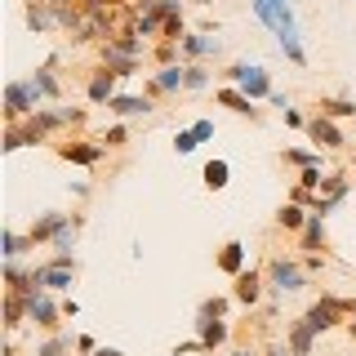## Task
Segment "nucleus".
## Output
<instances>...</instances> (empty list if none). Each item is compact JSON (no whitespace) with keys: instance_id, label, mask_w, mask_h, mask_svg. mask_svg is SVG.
<instances>
[{"instance_id":"1","label":"nucleus","mask_w":356,"mask_h":356,"mask_svg":"<svg viewBox=\"0 0 356 356\" xmlns=\"http://www.w3.org/2000/svg\"><path fill=\"white\" fill-rule=\"evenodd\" d=\"M250 9H254V18L276 36L285 58L294 67H307V49H303V31H298L294 5H289V0H250Z\"/></svg>"},{"instance_id":"2","label":"nucleus","mask_w":356,"mask_h":356,"mask_svg":"<svg viewBox=\"0 0 356 356\" xmlns=\"http://www.w3.org/2000/svg\"><path fill=\"white\" fill-rule=\"evenodd\" d=\"M222 85H236V89H245V94H250L254 103H267V98L276 94L272 72H267L263 63H250V58H236V63H227V67H222Z\"/></svg>"},{"instance_id":"3","label":"nucleus","mask_w":356,"mask_h":356,"mask_svg":"<svg viewBox=\"0 0 356 356\" xmlns=\"http://www.w3.org/2000/svg\"><path fill=\"white\" fill-rule=\"evenodd\" d=\"M352 316H356V303H352V298H339V294H321L316 303L303 312V321H307L316 334H330V330L348 325Z\"/></svg>"},{"instance_id":"4","label":"nucleus","mask_w":356,"mask_h":356,"mask_svg":"<svg viewBox=\"0 0 356 356\" xmlns=\"http://www.w3.org/2000/svg\"><path fill=\"white\" fill-rule=\"evenodd\" d=\"M263 272H267V285L276 289V294H285V298H294V294H303L312 276L303 272V263L298 259H289V254H272V259L263 263Z\"/></svg>"},{"instance_id":"5","label":"nucleus","mask_w":356,"mask_h":356,"mask_svg":"<svg viewBox=\"0 0 356 356\" xmlns=\"http://www.w3.org/2000/svg\"><path fill=\"white\" fill-rule=\"evenodd\" d=\"M44 107V98L36 94V85L27 81H9L5 85V125H22L27 116H36V111Z\"/></svg>"},{"instance_id":"6","label":"nucleus","mask_w":356,"mask_h":356,"mask_svg":"<svg viewBox=\"0 0 356 356\" xmlns=\"http://www.w3.org/2000/svg\"><path fill=\"white\" fill-rule=\"evenodd\" d=\"M31 285H36V289H49V294H67V289L76 285V259L36 263V267H31Z\"/></svg>"},{"instance_id":"7","label":"nucleus","mask_w":356,"mask_h":356,"mask_svg":"<svg viewBox=\"0 0 356 356\" xmlns=\"http://www.w3.org/2000/svg\"><path fill=\"white\" fill-rule=\"evenodd\" d=\"M348 192H352V178L343 174V170H325V178H321V192H316V200H312V214L330 218L334 209L348 200Z\"/></svg>"},{"instance_id":"8","label":"nucleus","mask_w":356,"mask_h":356,"mask_svg":"<svg viewBox=\"0 0 356 356\" xmlns=\"http://www.w3.org/2000/svg\"><path fill=\"white\" fill-rule=\"evenodd\" d=\"M143 94H147V98H178V94H187V63L156 67V72L147 76V85H143Z\"/></svg>"},{"instance_id":"9","label":"nucleus","mask_w":356,"mask_h":356,"mask_svg":"<svg viewBox=\"0 0 356 356\" xmlns=\"http://www.w3.org/2000/svg\"><path fill=\"white\" fill-rule=\"evenodd\" d=\"M54 156L67 161V165H81V170H98L107 147L98 138H72V143H54Z\"/></svg>"},{"instance_id":"10","label":"nucleus","mask_w":356,"mask_h":356,"mask_svg":"<svg viewBox=\"0 0 356 356\" xmlns=\"http://www.w3.org/2000/svg\"><path fill=\"white\" fill-rule=\"evenodd\" d=\"M178 54H183V63H205V58H218V54H222L218 27H205V31H187V36L178 40Z\"/></svg>"},{"instance_id":"11","label":"nucleus","mask_w":356,"mask_h":356,"mask_svg":"<svg viewBox=\"0 0 356 356\" xmlns=\"http://www.w3.org/2000/svg\"><path fill=\"white\" fill-rule=\"evenodd\" d=\"M27 303V321L36 330H44V334H58V325H63V303H54V294L49 289H40V294H31V298H22Z\"/></svg>"},{"instance_id":"12","label":"nucleus","mask_w":356,"mask_h":356,"mask_svg":"<svg viewBox=\"0 0 356 356\" xmlns=\"http://www.w3.org/2000/svg\"><path fill=\"white\" fill-rule=\"evenodd\" d=\"M307 143H316L321 152H343L348 147V134L339 129V120H330V116H321V111H312L307 116Z\"/></svg>"},{"instance_id":"13","label":"nucleus","mask_w":356,"mask_h":356,"mask_svg":"<svg viewBox=\"0 0 356 356\" xmlns=\"http://www.w3.org/2000/svg\"><path fill=\"white\" fill-rule=\"evenodd\" d=\"M267 289H272V285H267V272H263V267H245L241 276H232V298H236L241 307H259Z\"/></svg>"},{"instance_id":"14","label":"nucleus","mask_w":356,"mask_h":356,"mask_svg":"<svg viewBox=\"0 0 356 356\" xmlns=\"http://www.w3.org/2000/svg\"><path fill=\"white\" fill-rule=\"evenodd\" d=\"M214 103H218V107H227L232 116H245V120H263V107L254 103V98L245 94V89H236V85H218V89H214Z\"/></svg>"},{"instance_id":"15","label":"nucleus","mask_w":356,"mask_h":356,"mask_svg":"<svg viewBox=\"0 0 356 356\" xmlns=\"http://www.w3.org/2000/svg\"><path fill=\"white\" fill-rule=\"evenodd\" d=\"M192 325H196V339L205 343V352H222V348L232 343V321L200 316V312H196V321H192Z\"/></svg>"},{"instance_id":"16","label":"nucleus","mask_w":356,"mask_h":356,"mask_svg":"<svg viewBox=\"0 0 356 356\" xmlns=\"http://www.w3.org/2000/svg\"><path fill=\"white\" fill-rule=\"evenodd\" d=\"M116 81H120V76H116V72H111V67H103V63H98V67H94V72H89V85H85V98H89V103H94V107H107V103H111V98H116V94H120V89H116Z\"/></svg>"},{"instance_id":"17","label":"nucleus","mask_w":356,"mask_h":356,"mask_svg":"<svg viewBox=\"0 0 356 356\" xmlns=\"http://www.w3.org/2000/svg\"><path fill=\"white\" fill-rule=\"evenodd\" d=\"M67 222H72V214H63V209H44V214L31 218L27 236H31V245H54V236H58Z\"/></svg>"},{"instance_id":"18","label":"nucleus","mask_w":356,"mask_h":356,"mask_svg":"<svg viewBox=\"0 0 356 356\" xmlns=\"http://www.w3.org/2000/svg\"><path fill=\"white\" fill-rule=\"evenodd\" d=\"M107 111L116 120H138V116H152L156 111V98H147V94H116L107 103Z\"/></svg>"},{"instance_id":"19","label":"nucleus","mask_w":356,"mask_h":356,"mask_svg":"<svg viewBox=\"0 0 356 356\" xmlns=\"http://www.w3.org/2000/svg\"><path fill=\"white\" fill-rule=\"evenodd\" d=\"M214 267L222 276H241L245 267H250V250H245V241H222V250L214 254Z\"/></svg>"},{"instance_id":"20","label":"nucleus","mask_w":356,"mask_h":356,"mask_svg":"<svg viewBox=\"0 0 356 356\" xmlns=\"http://www.w3.org/2000/svg\"><path fill=\"white\" fill-rule=\"evenodd\" d=\"M54 63L58 58H49L44 67L31 72V85H36V94L44 98V103H63V81H58V72H54Z\"/></svg>"},{"instance_id":"21","label":"nucleus","mask_w":356,"mask_h":356,"mask_svg":"<svg viewBox=\"0 0 356 356\" xmlns=\"http://www.w3.org/2000/svg\"><path fill=\"white\" fill-rule=\"evenodd\" d=\"M298 250H303V254H325L330 250V232H325V218H321V214H312L307 227L298 232Z\"/></svg>"},{"instance_id":"22","label":"nucleus","mask_w":356,"mask_h":356,"mask_svg":"<svg viewBox=\"0 0 356 356\" xmlns=\"http://www.w3.org/2000/svg\"><path fill=\"white\" fill-rule=\"evenodd\" d=\"M316 339H321V334L312 330L303 316H298L294 325L285 330V343H289V352H294V356H312V352H316Z\"/></svg>"},{"instance_id":"23","label":"nucleus","mask_w":356,"mask_h":356,"mask_svg":"<svg viewBox=\"0 0 356 356\" xmlns=\"http://www.w3.org/2000/svg\"><path fill=\"white\" fill-rule=\"evenodd\" d=\"M98 63L111 67V72L125 81V76H138L143 72V58H129V54H116V49H107V44H98Z\"/></svg>"},{"instance_id":"24","label":"nucleus","mask_w":356,"mask_h":356,"mask_svg":"<svg viewBox=\"0 0 356 356\" xmlns=\"http://www.w3.org/2000/svg\"><path fill=\"white\" fill-rule=\"evenodd\" d=\"M307 218H312V209L298 205V200H285V205L276 209V227H281V232H294V236L307 227Z\"/></svg>"},{"instance_id":"25","label":"nucleus","mask_w":356,"mask_h":356,"mask_svg":"<svg viewBox=\"0 0 356 356\" xmlns=\"http://www.w3.org/2000/svg\"><path fill=\"white\" fill-rule=\"evenodd\" d=\"M316 111L330 120H352L356 116V98H334V94H321L316 98Z\"/></svg>"},{"instance_id":"26","label":"nucleus","mask_w":356,"mask_h":356,"mask_svg":"<svg viewBox=\"0 0 356 356\" xmlns=\"http://www.w3.org/2000/svg\"><path fill=\"white\" fill-rule=\"evenodd\" d=\"M281 161L285 165H298V170H312V165H321V170H325V152H321V147H285Z\"/></svg>"},{"instance_id":"27","label":"nucleus","mask_w":356,"mask_h":356,"mask_svg":"<svg viewBox=\"0 0 356 356\" xmlns=\"http://www.w3.org/2000/svg\"><path fill=\"white\" fill-rule=\"evenodd\" d=\"M27 250H36L27 232H14V227H5V232H0V254H5V259H22Z\"/></svg>"},{"instance_id":"28","label":"nucleus","mask_w":356,"mask_h":356,"mask_svg":"<svg viewBox=\"0 0 356 356\" xmlns=\"http://www.w3.org/2000/svg\"><path fill=\"white\" fill-rule=\"evenodd\" d=\"M76 352V339H72V334H49V339H44V343H36V352H31V356H72Z\"/></svg>"},{"instance_id":"29","label":"nucleus","mask_w":356,"mask_h":356,"mask_svg":"<svg viewBox=\"0 0 356 356\" xmlns=\"http://www.w3.org/2000/svg\"><path fill=\"white\" fill-rule=\"evenodd\" d=\"M200 178H205V187H209V192H222V187L232 183V165L218 156V161H209L205 170H200Z\"/></svg>"},{"instance_id":"30","label":"nucleus","mask_w":356,"mask_h":356,"mask_svg":"<svg viewBox=\"0 0 356 356\" xmlns=\"http://www.w3.org/2000/svg\"><path fill=\"white\" fill-rule=\"evenodd\" d=\"M22 18H27V27L36 31V36H44V31L58 27V22H54V9H49V5H27V14H22Z\"/></svg>"},{"instance_id":"31","label":"nucleus","mask_w":356,"mask_h":356,"mask_svg":"<svg viewBox=\"0 0 356 356\" xmlns=\"http://www.w3.org/2000/svg\"><path fill=\"white\" fill-rule=\"evenodd\" d=\"M22 321H27V303H22L18 294H5V330H9V334H18V330H22Z\"/></svg>"},{"instance_id":"32","label":"nucleus","mask_w":356,"mask_h":356,"mask_svg":"<svg viewBox=\"0 0 356 356\" xmlns=\"http://www.w3.org/2000/svg\"><path fill=\"white\" fill-rule=\"evenodd\" d=\"M98 143H103V147H107V152H116V147H125V143H129V125H125V120H116V125H107L103 134H98Z\"/></svg>"},{"instance_id":"33","label":"nucleus","mask_w":356,"mask_h":356,"mask_svg":"<svg viewBox=\"0 0 356 356\" xmlns=\"http://www.w3.org/2000/svg\"><path fill=\"white\" fill-rule=\"evenodd\" d=\"M236 303V298H227V294H214V298H205V303H200L196 312L200 316H218V321H227V307Z\"/></svg>"},{"instance_id":"34","label":"nucleus","mask_w":356,"mask_h":356,"mask_svg":"<svg viewBox=\"0 0 356 356\" xmlns=\"http://www.w3.org/2000/svg\"><path fill=\"white\" fill-rule=\"evenodd\" d=\"M209 89V67L205 63H187V94H200Z\"/></svg>"},{"instance_id":"35","label":"nucleus","mask_w":356,"mask_h":356,"mask_svg":"<svg viewBox=\"0 0 356 356\" xmlns=\"http://www.w3.org/2000/svg\"><path fill=\"white\" fill-rule=\"evenodd\" d=\"M196 147H200V138H196V134H192V125L174 134V152H178V156H192Z\"/></svg>"},{"instance_id":"36","label":"nucleus","mask_w":356,"mask_h":356,"mask_svg":"<svg viewBox=\"0 0 356 356\" xmlns=\"http://www.w3.org/2000/svg\"><path fill=\"white\" fill-rule=\"evenodd\" d=\"M321 178H325V170H321V165L298 170V187H303V192H321Z\"/></svg>"},{"instance_id":"37","label":"nucleus","mask_w":356,"mask_h":356,"mask_svg":"<svg viewBox=\"0 0 356 356\" xmlns=\"http://www.w3.org/2000/svg\"><path fill=\"white\" fill-rule=\"evenodd\" d=\"M298 263H303V272H307V276H321V272H325V254H303Z\"/></svg>"},{"instance_id":"38","label":"nucleus","mask_w":356,"mask_h":356,"mask_svg":"<svg viewBox=\"0 0 356 356\" xmlns=\"http://www.w3.org/2000/svg\"><path fill=\"white\" fill-rule=\"evenodd\" d=\"M281 116H285V125H289V129H307V116H303L298 107H285Z\"/></svg>"},{"instance_id":"39","label":"nucleus","mask_w":356,"mask_h":356,"mask_svg":"<svg viewBox=\"0 0 356 356\" xmlns=\"http://www.w3.org/2000/svg\"><path fill=\"white\" fill-rule=\"evenodd\" d=\"M192 134H196L200 143H209V138H214V120H205V116H200V120H192Z\"/></svg>"},{"instance_id":"40","label":"nucleus","mask_w":356,"mask_h":356,"mask_svg":"<svg viewBox=\"0 0 356 356\" xmlns=\"http://www.w3.org/2000/svg\"><path fill=\"white\" fill-rule=\"evenodd\" d=\"M98 348H103V343H94L89 334H76V352L81 356H98Z\"/></svg>"},{"instance_id":"41","label":"nucleus","mask_w":356,"mask_h":356,"mask_svg":"<svg viewBox=\"0 0 356 356\" xmlns=\"http://www.w3.org/2000/svg\"><path fill=\"white\" fill-rule=\"evenodd\" d=\"M192 352H205V343H200L196 334H192L187 343H178V348H174V356H192Z\"/></svg>"},{"instance_id":"42","label":"nucleus","mask_w":356,"mask_h":356,"mask_svg":"<svg viewBox=\"0 0 356 356\" xmlns=\"http://www.w3.org/2000/svg\"><path fill=\"white\" fill-rule=\"evenodd\" d=\"M63 316H81V303H76V298H63Z\"/></svg>"},{"instance_id":"43","label":"nucleus","mask_w":356,"mask_h":356,"mask_svg":"<svg viewBox=\"0 0 356 356\" xmlns=\"http://www.w3.org/2000/svg\"><path fill=\"white\" fill-rule=\"evenodd\" d=\"M267 103H272L276 111H285V107H289V94H272V98H267Z\"/></svg>"},{"instance_id":"44","label":"nucleus","mask_w":356,"mask_h":356,"mask_svg":"<svg viewBox=\"0 0 356 356\" xmlns=\"http://www.w3.org/2000/svg\"><path fill=\"white\" fill-rule=\"evenodd\" d=\"M267 356H294V352H289V343H272V348H267Z\"/></svg>"},{"instance_id":"45","label":"nucleus","mask_w":356,"mask_h":356,"mask_svg":"<svg viewBox=\"0 0 356 356\" xmlns=\"http://www.w3.org/2000/svg\"><path fill=\"white\" fill-rule=\"evenodd\" d=\"M98 356H129V352H120V348H107V343H103V348H98Z\"/></svg>"},{"instance_id":"46","label":"nucleus","mask_w":356,"mask_h":356,"mask_svg":"<svg viewBox=\"0 0 356 356\" xmlns=\"http://www.w3.org/2000/svg\"><path fill=\"white\" fill-rule=\"evenodd\" d=\"M227 356H254V348H232Z\"/></svg>"},{"instance_id":"47","label":"nucleus","mask_w":356,"mask_h":356,"mask_svg":"<svg viewBox=\"0 0 356 356\" xmlns=\"http://www.w3.org/2000/svg\"><path fill=\"white\" fill-rule=\"evenodd\" d=\"M348 339H352V343H356V316H352V321H348Z\"/></svg>"},{"instance_id":"48","label":"nucleus","mask_w":356,"mask_h":356,"mask_svg":"<svg viewBox=\"0 0 356 356\" xmlns=\"http://www.w3.org/2000/svg\"><path fill=\"white\" fill-rule=\"evenodd\" d=\"M27 5H54V0H27Z\"/></svg>"},{"instance_id":"49","label":"nucleus","mask_w":356,"mask_h":356,"mask_svg":"<svg viewBox=\"0 0 356 356\" xmlns=\"http://www.w3.org/2000/svg\"><path fill=\"white\" fill-rule=\"evenodd\" d=\"M352 165H356V156H352Z\"/></svg>"},{"instance_id":"50","label":"nucleus","mask_w":356,"mask_h":356,"mask_svg":"<svg viewBox=\"0 0 356 356\" xmlns=\"http://www.w3.org/2000/svg\"><path fill=\"white\" fill-rule=\"evenodd\" d=\"M205 5H209V0H205Z\"/></svg>"}]
</instances>
